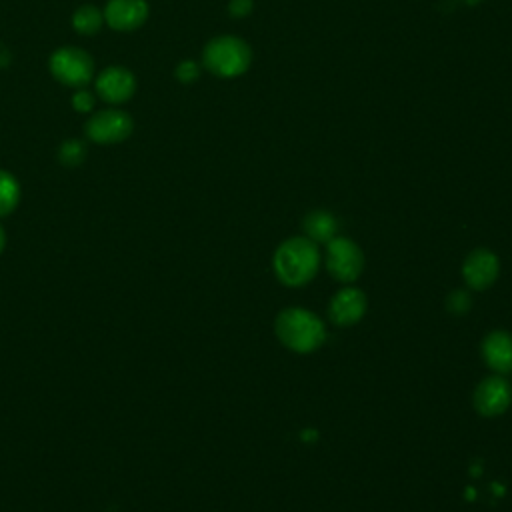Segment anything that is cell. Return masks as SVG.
I'll return each mask as SVG.
<instances>
[{"label":"cell","mask_w":512,"mask_h":512,"mask_svg":"<svg viewBox=\"0 0 512 512\" xmlns=\"http://www.w3.org/2000/svg\"><path fill=\"white\" fill-rule=\"evenodd\" d=\"M8 60H10V52L4 44H0V66H6Z\"/></svg>","instance_id":"21"},{"label":"cell","mask_w":512,"mask_h":512,"mask_svg":"<svg viewBox=\"0 0 512 512\" xmlns=\"http://www.w3.org/2000/svg\"><path fill=\"white\" fill-rule=\"evenodd\" d=\"M50 72L52 76L66 84V86H84L92 80L94 76V62L92 58L74 46H64L58 48L52 56H50Z\"/></svg>","instance_id":"4"},{"label":"cell","mask_w":512,"mask_h":512,"mask_svg":"<svg viewBox=\"0 0 512 512\" xmlns=\"http://www.w3.org/2000/svg\"><path fill=\"white\" fill-rule=\"evenodd\" d=\"M96 90L102 96V100L120 104L132 98L136 90L134 74L122 66H110L102 70L96 78Z\"/></svg>","instance_id":"10"},{"label":"cell","mask_w":512,"mask_h":512,"mask_svg":"<svg viewBox=\"0 0 512 512\" xmlns=\"http://www.w3.org/2000/svg\"><path fill=\"white\" fill-rule=\"evenodd\" d=\"M72 106L78 112H90L94 108V96L90 92H86V90H80V92H76L72 96Z\"/></svg>","instance_id":"19"},{"label":"cell","mask_w":512,"mask_h":512,"mask_svg":"<svg viewBox=\"0 0 512 512\" xmlns=\"http://www.w3.org/2000/svg\"><path fill=\"white\" fill-rule=\"evenodd\" d=\"M20 200V184L18 180L6 172L0 170V216L10 214Z\"/></svg>","instance_id":"14"},{"label":"cell","mask_w":512,"mask_h":512,"mask_svg":"<svg viewBox=\"0 0 512 512\" xmlns=\"http://www.w3.org/2000/svg\"><path fill=\"white\" fill-rule=\"evenodd\" d=\"M474 408L482 416H498L506 412L512 402V388L502 374H494L484 378L472 396Z\"/></svg>","instance_id":"7"},{"label":"cell","mask_w":512,"mask_h":512,"mask_svg":"<svg viewBox=\"0 0 512 512\" xmlns=\"http://www.w3.org/2000/svg\"><path fill=\"white\" fill-rule=\"evenodd\" d=\"M498 272H500L498 256L488 248L472 250L462 264V276L466 284L474 290H486L488 286H492L498 278Z\"/></svg>","instance_id":"8"},{"label":"cell","mask_w":512,"mask_h":512,"mask_svg":"<svg viewBox=\"0 0 512 512\" xmlns=\"http://www.w3.org/2000/svg\"><path fill=\"white\" fill-rule=\"evenodd\" d=\"M336 230H338V222L326 210H314L304 218V232H306V238H310L312 242L328 244L336 236Z\"/></svg>","instance_id":"13"},{"label":"cell","mask_w":512,"mask_h":512,"mask_svg":"<svg viewBox=\"0 0 512 512\" xmlns=\"http://www.w3.org/2000/svg\"><path fill=\"white\" fill-rule=\"evenodd\" d=\"M132 132V118L122 110H102L96 112L88 124L86 134L98 144H116L128 138Z\"/></svg>","instance_id":"6"},{"label":"cell","mask_w":512,"mask_h":512,"mask_svg":"<svg viewBox=\"0 0 512 512\" xmlns=\"http://www.w3.org/2000/svg\"><path fill=\"white\" fill-rule=\"evenodd\" d=\"M482 358L496 374L512 372V334L506 330H492L482 340Z\"/></svg>","instance_id":"12"},{"label":"cell","mask_w":512,"mask_h":512,"mask_svg":"<svg viewBox=\"0 0 512 512\" xmlns=\"http://www.w3.org/2000/svg\"><path fill=\"white\" fill-rule=\"evenodd\" d=\"M274 330L278 340L298 354H308L316 350L326 338L324 322L306 308L282 310L276 316Z\"/></svg>","instance_id":"2"},{"label":"cell","mask_w":512,"mask_h":512,"mask_svg":"<svg viewBox=\"0 0 512 512\" xmlns=\"http://www.w3.org/2000/svg\"><path fill=\"white\" fill-rule=\"evenodd\" d=\"M274 272L276 278L286 286L308 284L320 266V254L316 242L306 236H294L284 240L274 252Z\"/></svg>","instance_id":"1"},{"label":"cell","mask_w":512,"mask_h":512,"mask_svg":"<svg viewBox=\"0 0 512 512\" xmlns=\"http://www.w3.org/2000/svg\"><path fill=\"white\" fill-rule=\"evenodd\" d=\"M250 64L248 46L232 36L214 38L204 50V66L222 78L242 74Z\"/></svg>","instance_id":"3"},{"label":"cell","mask_w":512,"mask_h":512,"mask_svg":"<svg viewBox=\"0 0 512 512\" xmlns=\"http://www.w3.org/2000/svg\"><path fill=\"white\" fill-rule=\"evenodd\" d=\"M148 16L146 0H110L104 10V20L120 32L136 30Z\"/></svg>","instance_id":"11"},{"label":"cell","mask_w":512,"mask_h":512,"mask_svg":"<svg viewBox=\"0 0 512 512\" xmlns=\"http://www.w3.org/2000/svg\"><path fill=\"white\" fill-rule=\"evenodd\" d=\"M176 78H178L180 82H192V80H196V78H198V66H196V62H192V60L180 62L178 68H176Z\"/></svg>","instance_id":"18"},{"label":"cell","mask_w":512,"mask_h":512,"mask_svg":"<svg viewBox=\"0 0 512 512\" xmlns=\"http://www.w3.org/2000/svg\"><path fill=\"white\" fill-rule=\"evenodd\" d=\"M86 156V146L80 140H66L60 144L58 158L66 166H78Z\"/></svg>","instance_id":"16"},{"label":"cell","mask_w":512,"mask_h":512,"mask_svg":"<svg viewBox=\"0 0 512 512\" xmlns=\"http://www.w3.org/2000/svg\"><path fill=\"white\" fill-rule=\"evenodd\" d=\"M4 244H6V236H4V228L0 226V252H2V248H4Z\"/></svg>","instance_id":"22"},{"label":"cell","mask_w":512,"mask_h":512,"mask_svg":"<svg viewBox=\"0 0 512 512\" xmlns=\"http://www.w3.org/2000/svg\"><path fill=\"white\" fill-rule=\"evenodd\" d=\"M468 308H470V298H468L466 292L456 290L448 296V310L452 314H464Z\"/></svg>","instance_id":"17"},{"label":"cell","mask_w":512,"mask_h":512,"mask_svg":"<svg viewBox=\"0 0 512 512\" xmlns=\"http://www.w3.org/2000/svg\"><path fill=\"white\" fill-rule=\"evenodd\" d=\"M250 8H252V2H250V0H232V2H230V12H232L234 16H244V14L250 12Z\"/></svg>","instance_id":"20"},{"label":"cell","mask_w":512,"mask_h":512,"mask_svg":"<svg viewBox=\"0 0 512 512\" xmlns=\"http://www.w3.org/2000/svg\"><path fill=\"white\" fill-rule=\"evenodd\" d=\"M102 22H104V14L98 8H94V6H82L72 16L74 30L80 32V34H86V36L98 32Z\"/></svg>","instance_id":"15"},{"label":"cell","mask_w":512,"mask_h":512,"mask_svg":"<svg viewBox=\"0 0 512 512\" xmlns=\"http://www.w3.org/2000/svg\"><path fill=\"white\" fill-rule=\"evenodd\" d=\"M326 268L334 280L350 284L360 276L364 268L362 250L350 238L334 236L326 244Z\"/></svg>","instance_id":"5"},{"label":"cell","mask_w":512,"mask_h":512,"mask_svg":"<svg viewBox=\"0 0 512 512\" xmlns=\"http://www.w3.org/2000/svg\"><path fill=\"white\" fill-rule=\"evenodd\" d=\"M364 312H366V296L362 290L354 286H346L338 290L328 304V316L336 326H352L364 316Z\"/></svg>","instance_id":"9"}]
</instances>
